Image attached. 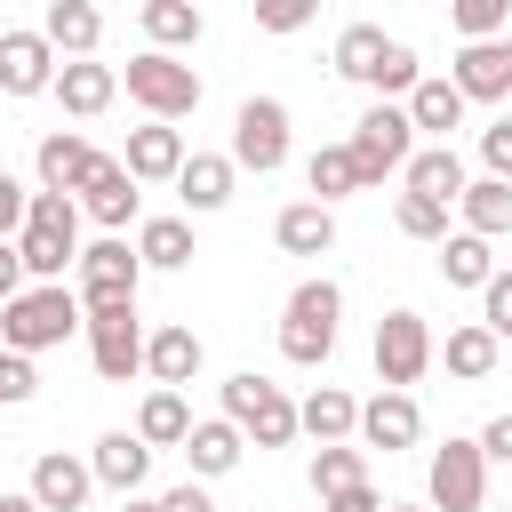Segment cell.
Returning a JSON list of instances; mask_svg holds the SVG:
<instances>
[{"mask_svg": "<svg viewBox=\"0 0 512 512\" xmlns=\"http://www.w3.org/2000/svg\"><path fill=\"white\" fill-rule=\"evenodd\" d=\"M32 392H40V376H32V360H24V352H8V344H0V408H24V400H32Z\"/></svg>", "mask_w": 512, "mask_h": 512, "instance_id": "cell-41", "label": "cell"}, {"mask_svg": "<svg viewBox=\"0 0 512 512\" xmlns=\"http://www.w3.org/2000/svg\"><path fill=\"white\" fill-rule=\"evenodd\" d=\"M88 472H96V488H112V496H144V480H152V440H144V432H104L96 456H88Z\"/></svg>", "mask_w": 512, "mask_h": 512, "instance_id": "cell-19", "label": "cell"}, {"mask_svg": "<svg viewBox=\"0 0 512 512\" xmlns=\"http://www.w3.org/2000/svg\"><path fill=\"white\" fill-rule=\"evenodd\" d=\"M72 280H80V304H112V296H136V280H144V256H136V240L104 232V240H88V248H80Z\"/></svg>", "mask_w": 512, "mask_h": 512, "instance_id": "cell-12", "label": "cell"}, {"mask_svg": "<svg viewBox=\"0 0 512 512\" xmlns=\"http://www.w3.org/2000/svg\"><path fill=\"white\" fill-rule=\"evenodd\" d=\"M24 208H32V192L0 168V240H16V232H24Z\"/></svg>", "mask_w": 512, "mask_h": 512, "instance_id": "cell-44", "label": "cell"}, {"mask_svg": "<svg viewBox=\"0 0 512 512\" xmlns=\"http://www.w3.org/2000/svg\"><path fill=\"white\" fill-rule=\"evenodd\" d=\"M72 200H80V216H96L104 232H120V224H136V200H144V184H136L120 160H96V168H88V184H80Z\"/></svg>", "mask_w": 512, "mask_h": 512, "instance_id": "cell-18", "label": "cell"}, {"mask_svg": "<svg viewBox=\"0 0 512 512\" xmlns=\"http://www.w3.org/2000/svg\"><path fill=\"white\" fill-rule=\"evenodd\" d=\"M480 448H488V464H512V408H504V416H488Z\"/></svg>", "mask_w": 512, "mask_h": 512, "instance_id": "cell-47", "label": "cell"}, {"mask_svg": "<svg viewBox=\"0 0 512 512\" xmlns=\"http://www.w3.org/2000/svg\"><path fill=\"white\" fill-rule=\"evenodd\" d=\"M144 320H136V296H112V304H88V360L104 384H128L144 368Z\"/></svg>", "mask_w": 512, "mask_h": 512, "instance_id": "cell-8", "label": "cell"}, {"mask_svg": "<svg viewBox=\"0 0 512 512\" xmlns=\"http://www.w3.org/2000/svg\"><path fill=\"white\" fill-rule=\"evenodd\" d=\"M56 48L48 32H0V96H48L56 88Z\"/></svg>", "mask_w": 512, "mask_h": 512, "instance_id": "cell-15", "label": "cell"}, {"mask_svg": "<svg viewBox=\"0 0 512 512\" xmlns=\"http://www.w3.org/2000/svg\"><path fill=\"white\" fill-rule=\"evenodd\" d=\"M272 240H280L288 256H328V248H336V208H320V200H288V208L272 216Z\"/></svg>", "mask_w": 512, "mask_h": 512, "instance_id": "cell-26", "label": "cell"}, {"mask_svg": "<svg viewBox=\"0 0 512 512\" xmlns=\"http://www.w3.org/2000/svg\"><path fill=\"white\" fill-rule=\"evenodd\" d=\"M40 32H48L56 56H96L104 16H96V0H48V8H40Z\"/></svg>", "mask_w": 512, "mask_h": 512, "instance_id": "cell-27", "label": "cell"}, {"mask_svg": "<svg viewBox=\"0 0 512 512\" xmlns=\"http://www.w3.org/2000/svg\"><path fill=\"white\" fill-rule=\"evenodd\" d=\"M136 256L144 272H184L200 248H192V216H144L136 224Z\"/></svg>", "mask_w": 512, "mask_h": 512, "instance_id": "cell-29", "label": "cell"}, {"mask_svg": "<svg viewBox=\"0 0 512 512\" xmlns=\"http://www.w3.org/2000/svg\"><path fill=\"white\" fill-rule=\"evenodd\" d=\"M352 480H368V448L328 440V448L312 456V496H336V488H352Z\"/></svg>", "mask_w": 512, "mask_h": 512, "instance_id": "cell-37", "label": "cell"}, {"mask_svg": "<svg viewBox=\"0 0 512 512\" xmlns=\"http://www.w3.org/2000/svg\"><path fill=\"white\" fill-rule=\"evenodd\" d=\"M160 504H168V512H216V504H208V488H200V480H184V488H168V496H160Z\"/></svg>", "mask_w": 512, "mask_h": 512, "instance_id": "cell-48", "label": "cell"}, {"mask_svg": "<svg viewBox=\"0 0 512 512\" xmlns=\"http://www.w3.org/2000/svg\"><path fill=\"white\" fill-rule=\"evenodd\" d=\"M136 16H144V40H152V48H168V56H176V48H192V40L208 32L200 0H144Z\"/></svg>", "mask_w": 512, "mask_h": 512, "instance_id": "cell-33", "label": "cell"}, {"mask_svg": "<svg viewBox=\"0 0 512 512\" xmlns=\"http://www.w3.org/2000/svg\"><path fill=\"white\" fill-rule=\"evenodd\" d=\"M48 96H56V104H64L72 120H96V112H104V104L120 96V72H112V64H96V56H64V64H56V88H48Z\"/></svg>", "mask_w": 512, "mask_h": 512, "instance_id": "cell-20", "label": "cell"}, {"mask_svg": "<svg viewBox=\"0 0 512 512\" xmlns=\"http://www.w3.org/2000/svg\"><path fill=\"white\" fill-rule=\"evenodd\" d=\"M248 8H256V32H280V40L320 16V0H248Z\"/></svg>", "mask_w": 512, "mask_h": 512, "instance_id": "cell-40", "label": "cell"}, {"mask_svg": "<svg viewBox=\"0 0 512 512\" xmlns=\"http://www.w3.org/2000/svg\"><path fill=\"white\" fill-rule=\"evenodd\" d=\"M504 512H512V504H504Z\"/></svg>", "mask_w": 512, "mask_h": 512, "instance_id": "cell-52", "label": "cell"}, {"mask_svg": "<svg viewBox=\"0 0 512 512\" xmlns=\"http://www.w3.org/2000/svg\"><path fill=\"white\" fill-rule=\"evenodd\" d=\"M480 320H488L496 336H512V272H504V264H496V280L480 288Z\"/></svg>", "mask_w": 512, "mask_h": 512, "instance_id": "cell-43", "label": "cell"}, {"mask_svg": "<svg viewBox=\"0 0 512 512\" xmlns=\"http://www.w3.org/2000/svg\"><path fill=\"white\" fill-rule=\"evenodd\" d=\"M72 328H88V304H80V288H64V280H32L24 296H8L0 304V344L8 352H56Z\"/></svg>", "mask_w": 512, "mask_h": 512, "instance_id": "cell-1", "label": "cell"}, {"mask_svg": "<svg viewBox=\"0 0 512 512\" xmlns=\"http://www.w3.org/2000/svg\"><path fill=\"white\" fill-rule=\"evenodd\" d=\"M24 288H32V272H24V248H16V240H0V304H8V296H24Z\"/></svg>", "mask_w": 512, "mask_h": 512, "instance_id": "cell-46", "label": "cell"}, {"mask_svg": "<svg viewBox=\"0 0 512 512\" xmlns=\"http://www.w3.org/2000/svg\"><path fill=\"white\" fill-rule=\"evenodd\" d=\"M336 320H344V288L336 280H296V296L280 312V360L320 368L336 352Z\"/></svg>", "mask_w": 512, "mask_h": 512, "instance_id": "cell-4", "label": "cell"}, {"mask_svg": "<svg viewBox=\"0 0 512 512\" xmlns=\"http://www.w3.org/2000/svg\"><path fill=\"white\" fill-rule=\"evenodd\" d=\"M472 104H512V40H464L448 72Z\"/></svg>", "mask_w": 512, "mask_h": 512, "instance_id": "cell-16", "label": "cell"}, {"mask_svg": "<svg viewBox=\"0 0 512 512\" xmlns=\"http://www.w3.org/2000/svg\"><path fill=\"white\" fill-rule=\"evenodd\" d=\"M336 72H344L352 88H376L384 104L408 96V88L424 80V72H416V48L392 40L384 24H344V32H336Z\"/></svg>", "mask_w": 512, "mask_h": 512, "instance_id": "cell-2", "label": "cell"}, {"mask_svg": "<svg viewBox=\"0 0 512 512\" xmlns=\"http://www.w3.org/2000/svg\"><path fill=\"white\" fill-rule=\"evenodd\" d=\"M384 512H432V504H384Z\"/></svg>", "mask_w": 512, "mask_h": 512, "instance_id": "cell-51", "label": "cell"}, {"mask_svg": "<svg viewBox=\"0 0 512 512\" xmlns=\"http://www.w3.org/2000/svg\"><path fill=\"white\" fill-rule=\"evenodd\" d=\"M424 496H432V512H488V448H480V440H448V448H432V464H424Z\"/></svg>", "mask_w": 512, "mask_h": 512, "instance_id": "cell-10", "label": "cell"}, {"mask_svg": "<svg viewBox=\"0 0 512 512\" xmlns=\"http://www.w3.org/2000/svg\"><path fill=\"white\" fill-rule=\"evenodd\" d=\"M96 160H104V152H96L80 128H48L40 152H32V176H40V192H80Z\"/></svg>", "mask_w": 512, "mask_h": 512, "instance_id": "cell-17", "label": "cell"}, {"mask_svg": "<svg viewBox=\"0 0 512 512\" xmlns=\"http://www.w3.org/2000/svg\"><path fill=\"white\" fill-rule=\"evenodd\" d=\"M392 224H400L408 240H448V208H440V200H416V192L392 200Z\"/></svg>", "mask_w": 512, "mask_h": 512, "instance_id": "cell-39", "label": "cell"}, {"mask_svg": "<svg viewBox=\"0 0 512 512\" xmlns=\"http://www.w3.org/2000/svg\"><path fill=\"white\" fill-rule=\"evenodd\" d=\"M320 512H384V496H376V480H352V488L320 496Z\"/></svg>", "mask_w": 512, "mask_h": 512, "instance_id": "cell-45", "label": "cell"}, {"mask_svg": "<svg viewBox=\"0 0 512 512\" xmlns=\"http://www.w3.org/2000/svg\"><path fill=\"white\" fill-rule=\"evenodd\" d=\"M496 240H480V232H448L440 240V280L448 288H488L496 280V256H488Z\"/></svg>", "mask_w": 512, "mask_h": 512, "instance_id": "cell-35", "label": "cell"}, {"mask_svg": "<svg viewBox=\"0 0 512 512\" xmlns=\"http://www.w3.org/2000/svg\"><path fill=\"white\" fill-rule=\"evenodd\" d=\"M464 112H472V96H464L456 80H416V88H408V120H416L424 136H440V144L464 128Z\"/></svg>", "mask_w": 512, "mask_h": 512, "instance_id": "cell-28", "label": "cell"}, {"mask_svg": "<svg viewBox=\"0 0 512 512\" xmlns=\"http://www.w3.org/2000/svg\"><path fill=\"white\" fill-rule=\"evenodd\" d=\"M496 352H504V336H496L488 320H464V328H448V344H440L448 376H464V384H480V376L496 368Z\"/></svg>", "mask_w": 512, "mask_h": 512, "instance_id": "cell-32", "label": "cell"}, {"mask_svg": "<svg viewBox=\"0 0 512 512\" xmlns=\"http://www.w3.org/2000/svg\"><path fill=\"white\" fill-rule=\"evenodd\" d=\"M200 360H208V352H200V336H192L184 320L152 328V344H144V376H152V384H168V392H184V384L200 376Z\"/></svg>", "mask_w": 512, "mask_h": 512, "instance_id": "cell-23", "label": "cell"}, {"mask_svg": "<svg viewBox=\"0 0 512 512\" xmlns=\"http://www.w3.org/2000/svg\"><path fill=\"white\" fill-rule=\"evenodd\" d=\"M0 512H40V496L32 488H0Z\"/></svg>", "mask_w": 512, "mask_h": 512, "instance_id": "cell-49", "label": "cell"}, {"mask_svg": "<svg viewBox=\"0 0 512 512\" xmlns=\"http://www.w3.org/2000/svg\"><path fill=\"white\" fill-rule=\"evenodd\" d=\"M432 360H440L432 320H424V312H408V304H392V312L376 320V384H384V392H408Z\"/></svg>", "mask_w": 512, "mask_h": 512, "instance_id": "cell-9", "label": "cell"}, {"mask_svg": "<svg viewBox=\"0 0 512 512\" xmlns=\"http://www.w3.org/2000/svg\"><path fill=\"white\" fill-rule=\"evenodd\" d=\"M304 184H312V200H320V208H336V200L368 192V184H360V160H352V144H320V152L304 160Z\"/></svg>", "mask_w": 512, "mask_h": 512, "instance_id": "cell-31", "label": "cell"}, {"mask_svg": "<svg viewBox=\"0 0 512 512\" xmlns=\"http://www.w3.org/2000/svg\"><path fill=\"white\" fill-rule=\"evenodd\" d=\"M224 416L256 440V448H288L304 424H296V400L272 384V376H256V368H240V376H224Z\"/></svg>", "mask_w": 512, "mask_h": 512, "instance_id": "cell-6", "label": "cell"}, {"mask_svg": "<svg viewBox=\"0 0 512 512\" xmlns=\"http://www.w3.org/2000/svg\"><path fill=\"white\" fill-rule=\"evenodd\" d=\"M240 456H248V432H240L232 416H192V440H184V464H192V480H224Z\"/></svg>", "mask_w": 512, "mask_h": 512, "instance_id": "cell-21", "label": "cell"}, {"mask_svg": "<svg viewBox=\"0 0 512 512\" xmlns=\"http://www.w3.org/2000/svg\"><path fill=\"white\" fill-rule=\"evenodd\" d=\"M232 152H192L184 160V176H176V200H184V216H216L224 200H232Z\"/></svg>", "mask_w": 512, "mask_h": 512, "instance_id": "cell-24", "label": "cell"}, {"mask_svg": "<svg viewBox=\"0 0 512 512\" xmlns=\"http://www.w3.org/2000/svg\"><path fill=\"white\" fill-rule=\"evenodd\" d=\"M480 160H488V176H504V184H512V112L480 128Z\"/></svg>", "mask_w": 512, "mask_h": 512, "instance_id": "cell-42", "label": "cell"}, {"mask_svg": "<svg viewBox=\"0 0 512 512\" xmlns=\"http://www.w3.org/2000/svg\"><path fill=\"white\" fill-rule=\"evenodd\" d=\"M352 160H360V184H384V176H400L408 160H416V120H408V104H368L360 112V128H352Z\"/></svg>", "mask_w": 512, "mask_h": 512, "instance_id": "cell-7", "label": "cell"}, {"mask_svg": "<svg viewBox=\"0 0 512 512\" xmlns=\"http://www.w3.org/2000/svg\"><path fill=\"white\" fill-rule=\"evenodd\" d=\"M120 80H128V104H144V120H192L200 112V72L184 56H168V48L128 56Z\"/></svg>", "mask_w": 512, "mask_h": 512, "instance_id": "cell-5", "label": "cell"}, {"mask_svg": "<svg viewBox=\"0 0 512 512\" xmlns=\"http://www.w3.org/2000/svg\"><path fill=\"white\" fill-rule=\"evenodd\" d=\"M88 488H96V472H88L80 456H64V448H48V456L32 464V496H40V512H80Z\"/></svg>", "mask_w": 512, "mask_h": 512, "instance_id": "cell-25", "label": "cell"}, {"mask_svg": "<svg viewBox=\"0 0 512 512\" xmlns=\"http://www.w3.org/2000/svg\"><path fill=\"white\" fill-rule=\"evenodd\" d=\"M16 248H24V272L32 280H64L80 264V200L72 192H32Z\"/></svg>", "mask_w": 512, "mask_h": 512, "instance_id": "cell-3", "label": "cell"}, {"mask_svg": "<svg viewBox=\"0 0 512 512\" xmlns=\"http://www.w3.org/2000/svg\"><path fill=\"white\" fill-rule=\"evenodd\" d=\"M456 208H464V232H480V240H504L512 232V184L504 176H472Z\"/></svg>", "mask_w": 512, "mask_h": 512, "instance_id": "cell-34", "label": "cell"}, {"mask_svg": "<svg viewBox=\"0 0 512 512\" xmlns=\"http://www.w3.org/2000/svg\"><path fill=\"white\" fill-rule=\"evenodd\" d=\"M448 24H456L464 40H504V24H512V0H448Z\"/></svg>", "mask_w": 512, "mask_h": 512, "instance_id": "cell-38", "label": "cell"}, {"mask_svg": "<svg viewBox=\"0 0 512 512\" xmlns=\"http://www.w3.org/2000/svg\"><path fill=\"white\" fill-rule=\"evenodd\" d=\"M296 424L328 448V440H360V400L344 392V384H320L312 400H296Z\"/></svg>", "mask_w": 512, "mask_h": 512, "instance_id": "cell-30", "label": "cell"}, {"mask_svg": "<svg viewBox=\"0 0 512 512\" xmlns=\"http://www.w3.org/2000/svg\"><path fill=\"white\" fill-rule=\"evenodd\" d=\"M416 440H424V408H416V392H376V400H360V448L400 456V448H416Z\"/></svg>", "mask_w": 512, "mask_h": 512, "instance_id": "cell-14", "label": "cell"}, {"mask_svg": "<svg viewBox=\"0 0 512 512\" xmlns=\"http://www.w3.org/2000/svg\"><path fill=\"white\" fill-rule=\"evenodd\" d=\"M280 160H288V104H280V96H248V104L232 112V168L272 176Z\"/></svg>", "mask_w": 512, "mask_h": 512, "instance_id": "cell-11", "label": "cell"}, {"mask_svg": "<svg viewBox=\"0 0 512 512\" xmlns=\"http://www.w3.org/2000/svg\"><path fill=\"white\" fill-rule=\"evenodd\" d=\"M400 184H408L416 200H440V208H456L472 176H464V152H456V144H424V152L400 168Z\"/></svg>", "mask_w": 512, "mask_h": 512, "instance_id": "cell-22", "label": "cell"}, {"mask_svg": "<svg viewBox=\"0 0 512 512\" xmlns=\"http://www.w3.org/2000/svg\"><path fill=\"white\" fill-rule=\"evenodd\" d=\"M184 128L176 120H144V128H128V152H120V168L136 176V184H176L184 176Z\"/></svg>", "mask_w": 512, "mask_h": 512, "instance_id": "cell-13", "label": "cell"}, {"mask_svg": "<svg viewBox=\"0 0 512 512\" xmlns=\"http://www.w3.org/2000/svg\"><path fill=\"white\" fill-rule=\"evenodd\" d=\"M120 512H168V504H160V496H128Z\"/></svg>", "mask_w": 512, "mask_h": 512, "instance_id": "cell-50", "label": "cell"}, {"mask_svg": "<svg viewBox=\"0 0 512 512\" xmlns=\"http://www.w3.org/2000/svg\"><path fill=\"white\" fill-rule=\"evenodd\" d=\"M136 432H144L152 448H184V440H192V408H184V392L152 384V392H144V408H136Z\"/></svg>", "mask_w": 512, "mask_h": 512, "instance_id": "cell-36", "label": "cell"}]
</instances>
